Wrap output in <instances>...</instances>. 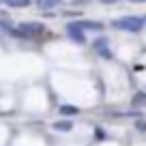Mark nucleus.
Wrapping results in <instances>:
<instances>
[{
  "label": "nucleus",
  "instance_id": "f257e3e1",
  "mask_svg": "<svg viewBox=\"0 0 146 146\" xmlns=\"http://www.w3.org/2000/svg\"><path fill=\"white\" fill-rule=\"evenodd\" d=\"M112 26L118 28V30H127V32H137L144 28V19L140 17H120V19H114Z\"/></svg>",
  "mask_w": 146,
  "mask_h": 146
},
{
  "label": "nucleus",
  "instance_id": "7ed1b4c3",
  "mask_svg": "<svg viewBox=\"0 0 146 146\" xmlns=\"http://www.w3.org/2000/svg\"><path fill=\"white\" fill-rule=\"evenodd\" d=\"M69 36H71L73 41H78V43H84V32H82V28L78 26V24H69Z\"/></svg>",
  "mask_w": 146,
  "mask_h": 146
},
{
  "label": "nucleus",
  "instance_id": "9b49d317",
  "mask_svg": "<svg viewBox=\"0 0 146 146\" xmlns=\"http://www.w3.org/2000/svg\"><path fill=\"white\" fill-rule=\"evenodd\" d=\"M103 5H114V2H118V0H101Z\"/></svg>",
  "mask_w": 146,
  "mask_h": 146
},
{
  "label": "nucleus",
  "instance_id": "0eeeda50",
  "mask_svg": "<svg viewBox=\"0 0 146 146\" xmlns=\"http://www.w3.org/2000/svg\"><path fill=\"white\" fill-rule=\"evenodd\" d=\"M80 28H86V30H101V24L99 22H80Z\"/></svg>",
  "mask_w": 146,
  "mask_h": 146
},
{
  "label": "nucleus",
  "instance_id": "9d476101",
  "mask_svg": "<svg viewBox=\"0 0 146 146\" xmlns=\"http://www.w3.org/2000/svg\"><path fill=\"white\" fill-rule=\"evenodd\" d=\"M133 103H135V105H146V95H144V92H137L135 99H133Z\"/></svg>",
  "mask_w": 146,
  "mask_h": 146
},
{
  "label": "nucleus",
  "instance_id": "6e6552de",
  "mask_svg": "<svg viewBox=\"0 0 146 146\" xmlns=\"http://www.w3.org/2000/svg\"><path fill=\"white\" fill-rule=\"evenodd\" d=\"M60 114L73 116V114H78V108H73V105H60Z\"/></svg>",
  "mask_w": 146,
  "mask_h": 146
},
{
  "label": "nucleus",
  "instance_id": "20e7f679",
  "mask_svg": "<svg viewBox=\"0 0 146 146\" xmlns=\"http://www.w3.org/2000/svg\"><path fill=\"white\" fill-rule=\"evenodd\" d=\"M95 50L99 52L101 56H105V58H110V50H108V41H105V39H99V41H95Z\"/></svg>",
  "mask_w": 146,
  "mask_h": 146
},
{
  "label": "nucleus",
  "instance_id": "423d86ee",
  "mask_svg": "<svg viewBox=\"0 0 146 146\" xmlns=\"http://www.w3.org/2000/svg\"><path fill=\"white\" fill-rule=\"evenodd\" d=\"M71 129H73V125L69 123V120H60V123H54V131L67 133V131H71Z\"/></svg>",
  "mask_w": 146,
  "mask_h": 146
},
{
  "label": "nucleus",
  "instance_id": "f03ea898",
  "mask_svg": "<svg viewBox=\"0 0 146 146\" xmlns=\"http://www.w3.org/2000/svg\"><path fill=\"white\" fill-rule=\"evenodd\" d=\"M41 28H43L41 24H22L19 30H15V35H19V36H32V35H39Z\"/></svg>",
  "mask_w": 146,
  "mask_h": 146
},
{
  "label": "nucleus",
  "instance_id": "1a4fd4ad",
  "mask_svg": "<svg viewBox=\"0 0 146 146\" xmlns=\"http://www.w3.org/2000/svg\"><path fill=\"white\" fill-rule=\"evenodd\" d=\"M5 2L9 7H17V9H19V7H28V5H30V0H5Z\"/></svg>",
  "mask_w": 146,
  "mask_h": 146
},
{
  "label": "nucleus",
  "instance_id": "f8f14e48",
  "mask_svg": "<svg viewBox=\"0 0 146 146\" xmlns=\"http://www.w3.org/2000/svg\"><path fill=\"white\" fill-rule=\"evenodd\" d=\"M131 2H146V0H131Z\"/></svg>",
  "mask_w": 146,
  "mask_h": 146
},
{
  "label": "nucleus",
  "instance_id": "39448f33",
  "mask_svg": "<svg viewBox=\"0 0 146 146\" xmlns=\"http://www.w3.org/2000/svg\"><path fill=\"white\" fill-rule=\"evenodd\" d=\"M36 5H39V9L50 11V9H54V7L60 5V0H36Z\"/></svg>",
  "mask_w": 146,
  "mask_h": 146
}]
</instances>
